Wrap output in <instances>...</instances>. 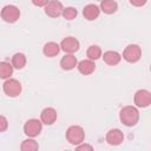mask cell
I'll list each match as a JSON object with an SVG mask.
<instances>
[{
    "label": "cell",
    "mask_w": 151,
    "mask_h": 151,
    "mask_svg": "<svg viewBox=\"0 0 151 151\" xmlns=\"http://www.w3.org/2000/svg\"><path fill=\"white\" fill-rule=\"evenodd\" d=\"M119 120H120V123L123 125H125L127 127L134 126L139 120V111H138V109L136 106H132V105L124 106L119 111Z\"/></svg>",
    "instance_id": "obj_1"
},
{
    "label": "cell",
    "mask_w": 151,
    "mask_h": 151,
    "mask_svg": "<svg viewBox=\"0 0 151 151\" xmlns=\"http://www.w3.org/2000/svg\"><path fill=\"white\" fill-rule=\"evenodd\" d=\"M66 140L72 144V145H78L80 143H84L85 139V131L81 126L79 125H71L67 130H66Z\"/></svg>",
    "instance_id": "obj_2"
},
{
    "label": "cell",
    "mask_w": 151,
    "mask_h": 151,
    "mask_svg": "<svg viewBox=\"0 0 151 151\" xmlns=\"http://www.w3.org/2000/svg\"><path fill=\"white\" fill-rule=\"evenodd\" d=\"M123 59L130 64H134L140 60L142 58V48L137 44L127 45L123 51Z\"/></svg>",
    "instance_id": "obj_3"
},
{
    "label": "cell",
    "mask_w": 151,
    "mask_h": 151,
    "mask_svg": "<svg viewBox=\"0 0 151 151\" xmlns=\"http://www.w3.org/2000/svg\"><path fill=\"white\" fill-rule=\"evenodd\" d=\"M1 19L8 24H14L20 18V9L14 5H6L1 9Z\"/></svg>",
    "instance_id": "obj_4"
},
{
    "label": "cell",
    "mask_w": 151,
    "mask_h": 151,
    "mask_svg": "<svg viewBox=\"0 0 151 151\" xmlns=\"http://www.w3.org/2000/svg\"><path fill=\"white\" fill-rule=\"evenodd\" d=\"M2 90L7 97L15 98L21 93L22 87H21V84L19 80L13 79V78H8L5 80V83L2 85Z\"/></svg>",
    "instance_id": "obj_5"
},
{
    "label": "cell",
    "mask_w": 151,
    "mask_h": 151,
    "mask_svg": "<svg viewBox=\"0 0 151 151\" xmlns=\"http://www.w3.org/2000/svg\"><path fill=\"white\" fill-rule=\"evenodd\" d=\"M41 130H42V123H41V120L35 119V118L28 119L24 125V133L31 138L39 136Z\"/></svg>",
    "instance_id": "obj_6"
},
{
    "label": "cell",
    "mask_w": 151,
    "mask_h": 151,
    "mask_svg": "<svg viewBox=\"0 0 151 151\" xmlns=\"http://www.w3.org/2000/svg\"><path fill=\"white\" fill-rule=\"evenodd\" d=\"M133 103L137 107H147L151 104V93L147 90H138L133 96Z\"/></svg>",
    "instance_id": "obj_7"
},
{
    "label": "cell",
    "mask_w": 151,
    "mask_h": 151,
    "mask_svg": "<svg viewBox=\"0 0 151 151\" xmlns=\"http://www.w3.org/2000/svg\"><path fill=\"white\" fill-rule=\"evenodd\" d=\"M80 47L79 40L74 37H66L61 40L60 42V50H63L67 54H73L76 53Z\"/></svg>",
    "instance_id": "obj_8"
},
{
    "label": "cell",
    "mask_w": 151,
    "mask_h": 151,
    "mask_svg": "<svg viewBox=\"0 0 151 151\" xmlns=\"http://www.w3.org/2000/svg\"><path fill=\"white\" fill-rule=\"evenodd\" d=\"M64 6L59 0H50L45 6V14L50 18H58L61 15Z\"/></svg>",
    "instance_id": "obj_9"
},
{
    "label": "cell",
    "mask_w": 151,
    "mask_h": 151,
    "mask_svg": "<svg viewBox=\"0 0 151 151\" xmlns=\"http://www.w3.org/2000/svg\"><path fill=\"white\" fill-rule=\"evenodd\" d=\"M105 140L109 145H112V146L120 145L124 142V133L119 129H111L107 131L105 136Z\"/></svg>",
    "instance_id": "obj_10"
},
{
    "label": "cell",
    "mask_w": 151,
    "mask_h": 151,
    "mask_svg": "<svg viewBox=\"0 0 151 151\" xmlns=\"http://www.w3.org/2000/svg\"><path fill=\"white\" fill-rule=\"evenodd\" d=\"M57 118H58V113H57L55 109H53V107H45L40 113V120L45 125L54 124Z\"/></svg>",
    "instance_id": "obj_11"
},
{
    "label": "cell",
    "mask_w": 151,
    "mask_h": 151,
    "mask_svg": "<svg viewBox=\"0 0 151 151\" xmlns=\"http://www.w3.org/2000/svg\"><path fill=\"white\" fill-rule=\"evenodd\" d=\"M99 14H100V8L94 4H88L83 8V15L88 21L96 20L99 17Z\"/></svg>",
    "instance_id": "obj_12"
},
{
    "label": "cell",
    "mask_w": 151,
    "mask_h": 151,
    "mask_svg": "<svg viewBox=\"0 0 151 151\" xmlns=\"http://www.w3.org/2000/svg\"><path fill=\"white\" fill-rule=\"evenodd\" d=\"M77 68L78 71L84 74V76H88V74H92L96 70V64L93 60H90V59H84V60H80L78 64H77Z\"/></svg>",
    "instance_id": "obj_13"
},
{
    "label": "cell",
    "mask_w": 151,
    "mask_h": 151,
    "mask_svg": "<svg viewBox=\"0 0 151 151\" xmlns=\"http://www.w3.org/2000/svg\"><path fill=\"white\" fill-rule=\"evenodd\" d=\"M101 58H103L104 63L110 66H116L122 60V55L117 51H106V52H104V54H101Z\"/></svg>",
    "instance_id": "obj_14"
},
{
    "label": "cell",
    "mask_w": 151,
    "mask_h": 151,
    "mask_svg": "<svg viewBox=\"0 0 151 151\" xmlns=\"http://www.w3.org/2000/svg\"><path fill=\"white\" fill-rule=\"evenodd\" d=\"M78 64V60L77 58L73 55V54H65L61 59H60V67L64 70V71H71L73 70Z\"/></svg>",
    "instance_id": "obj_15"
},
{
    "label": "cell",
    "mask_w": 151,
    "mask_h": 151,
    "mask_svg": "<svg viewBox=\"0 0 151 151\" xmlns=\"http://www.w3.org/2000/svg\"><path fill=\"white\" fill-rule=\"evenodd\" d=\"M59 52H60V45L54 41H48L42 47V53L48 58H53L58 55Z\"/></svg>",
    "instance_id": "obj_16"
},
{
    "label": "cell",
    "mask_w": 151,
    "mask_h": 151,
    "mask_svg": "<svg viewBox=\"0 0 151 151\" xmlns=\"http://www.w3.org/2000/svg\"><path fill=\"white\" fill-rule=\"evenodd\" d=\"M100 12H104L105 14H113L118 9V4L116 0H100Z\"/></svg>",
    "instance_id": "obj_17"
},
{
    "label": "cell",
    "mask_w": 151,
    "mask_h": 151,
    "mask_svg": "<svg viewBox=\"0 0 151 151\" xmlns=\"http://www.w3.org/2000/svg\"><path fill=\"white\" fill-rule=\"evenodd\" d=\"M26 61H27V59H26V55L24 54V53H20V52H18V53H15V54H13V57H12V66H13V68H17V70H21V68H24L25 67V65H26Z\"/></svg>",
    "instance_id": "obj_18"
},
{
    "label": "cell",
    "mask_w": 151,
    "mask_h": 151,
    "mask_svg": "<svg viewBox=\"0 0 151 151\" xmlns=\"http://www.w3.org/2000/svg\"><path fill=\"white\" fill-rule=\"evenodd\" d=\"M101 54H103V51H101V48H100L98 45H91V46L87 48V51H86V57H87V59L93 60V61H96V60H98L99 58H101Z\"/></svg>",
    "instance_id": "obj_19"
},
{
    "label": "cell",
    "mask_w": 151,
    "mask_h": 151,
    "mask_svg": "<svg viewBox=\"0 0 151 151\" xmlns=\"http://www.w3.org/2000/svg\"><path fill=\"white\" fill-rule=\"evenodd\" d=\"M13 74V66L7 61H0V78L8 79Z\"/></svg>",
    "instance_id": "obj_20"
},
{
    "label": "cell",
    "mask_w": 151,
    "mask_h": 151,
    "mask_svg": "<svg viewBox=\"0 0 151 151\" xmlns=\"http://www.w3.org/2000/svg\"><path fill=\"white\" fill-rule=\"evenodd\" d=\"M39 149V144L31 137H28L27 139L22 140L21 145H20V150L21 151H37Z\"/></svg>",
    "instance_id": "obj_21"
},
{
    "label": "cell",
    "mask_w": 151,
    "mask_h": 151,
    "mask_svg": "<svg viewBox=\"0 0 151 151\" xmlns=\"http://www.w3.org/2000/svg\"><path fill=\"white\" fill-rule=\"evenodd\" d=\"M61 15H63V18H64V19H66V20L71 21V20H73V19H76V18H77V15H78V11H77V8H74V7H72V6L64 7Z\"/></svg>",
    "instance_id": "obj_22"
},
{
    "label": "cell",
    "mask_w": 151,
    "mask_h": 151,
    "mask_svg": "<svg viewBox=\"0 0 151 151\" xmlns=\"http://www.w3.org/2000/svg\"><path fill=\"white\" fill-rule=\"evenodd\" d=\"M8 129V120L5 116L0 114V132H5Z\"/></svg>",
    "instance_id": "obj_23"
},
{
    "label": "cell",
    "mask_w": 151,
    "mask_h": 151,
    "mask_svg": "<svg viewBox=\"0 0 151 151\" xmlns=\"http://www.w3.org/2000/svg\"><path fill=\"white\" fill-rule=\"evenodd\" d=\"M129 1L134 7H142V6H144L147 2V0H129Z\"/></svg>",
    "instance_id": "obj_24"
},
{
    "label": "cell",
    "mask_w": 151,
    "mask_h": 151,
    "mask_svg": "<svg viewBox=\"0 0 151 151\" xmlns=\"http://www.w3.org/2000/svg\"><path fill=\"white\" fill-rule=\"evenodd\" d=\"M31 1H32V4H33L34 6H37V7H45L50 0H31Z\"/></svg>",
    "instance_id": "obj_25"
},
{
    "label": "cell",
    "mask_w": 151,
    "mask_h": 151,
    "mask_svg": "<svg viewBox=\"0 0 151 151\" xmlns=\"http://www.w3.org/2000/svg\"><path fill=\"white\" fill-rule=\"evenodd\" d=\"M76 149H78V150H93V147L91 146V145H88V144H83V143H80V144H78V145H76Z\"/></svg>",
    "instance_id": "obj_26"
},
{
    "label": "cell",
    "mask_w": 151,
    "mask_h": 151,
    "mask_svg": "<svg viewBox=\"0 0 151 151\" xmlns=\"http://www.w3.org/2000/svg\"><path fill=\"white\" fill-rule=\"evenodd\" d=\"M99 1H100V0H99Z\"/></svg>",
    "instance_id": "obj_27"
}]
</instances>
